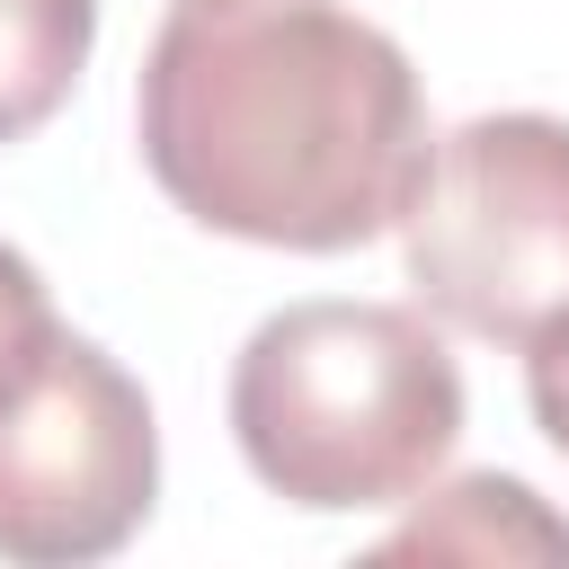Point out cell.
<instances>
[{"instance_id": "6da1fadb", "label": "cell", "mask_w": 569, "mask_h": 569, "mask_svg": "<svg viewBox=\"0 0 569 569\" xmlns=\"http://www.w3.org/2000/svg\"><path fill=\"white\" fill-rule=\"evenodd\" d=\"M133 142L187 222L311 258L391 231L436 151L409 53L338 0H178Z\"/></svg>"}, {"instance_id": "7a4b0ae2", "label": "cell", "mask_w": 569, "mask_h": 569, "mask_svg": "<svg viewBox=\"0 0 569 569\" xmlns=\"http://www.w3.org/2000/svg\"><path fill=\"white\" fill-rule=\"evenodd\" d=\"M240 462L311 516L418 498L462 436V365L409 302H284L231 356Z\"/></svg>"}, {"instance_id": "3957f363", "label": "cell", "mask_w": 569, "mask_h": 569, "mask_svg": "<svg viewBox=\"0 0 569 569\" xmlns=\"http://www.w3.org/2000/svg\"><path fill=\"white\" fill-rule=\"evenodd\" d=\"M400 267L445 329L533 347L569 311V124L533 107L453 124L400 204Z\"/></svg>"}, {"instance_id": "277c9868", "label": "cell", "mask_w": 569, "mask_h": 569, "mask_svg": "<svg viewBox=\"0 0 569 569\" xmlns=\"http://www.w3.org/2000/svg\"><path fill=\"white\" fill-rule=\"evenodd\" d=\"M160 427L142 382L80 329L44 320L0 356V560L80 569L142 533Z\"/></svg>"}, {"instance_id": "5b68a950", "label": "cell", "mask_w": 569, "mask_h": 569, "mask_svg": "<svg viewBox=\"0 0 569 569\" xmlns=\"http://www.w3.org/2000/svg\"><path fill=\"white\" fill-rule=\"evenodd\" d=\"M418 551H453V560H569V516H551L507 471H462L400 533H382V560H418Z\"/></svg>"}, {"instance_id": "8992f818", "label": "cell", "mask_w": 569, "mask_h": 569, "mask_svg": "<svg viewBox=\"0 0 569 569\" xmlns=\"http://www.w3.org/2000/svg\"><path fill=\"white\" fill-rule=\"evenodd\" d=\"M98 0H0V142H27L80 89Z\"/></svg>"}, {"instance_id": "52a82bcc", "label": "cell", "mask_w": 569, "mask_h": 569, "mask_svg": "<svg viewBox=\"0 0 569 569\" xmlns=\"http://www.w3.org/2000/svg\"><path fill=\"white\" fill-rule=\"evenodd\" d=\"M525 400H533V427L569 453V311L525 347Z\"/></svg>"}, {"instance_id": "ba28073f", "label": "cell", "mask_w": 569, "mask_h": 569, "mask_svg": "<svg viewBox=\"0 0 569 569\" xmlns=\"http://www.w3.org/2000/svg\"><path fill=\"white\" fill-rule=\"evenodd\" d=\"M44 320H53V302H44V276H36V258L0 240V356H9V347H27Z\"/></svg>"}]
</instances>
